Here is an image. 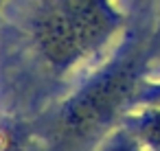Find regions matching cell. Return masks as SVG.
Returning <instances> with one entry per match:
<instances>
[{"instance_id":"5","label":"cell","mask_w":160,"mask_h":151,"mask_svg":"<svg viewBox=\"0 0 160 151\" xmlns=\"http://www.w3.org/2000/svg\"><path fill=\"white\" fill-rule=\"evenodd\" d=\"M99 151H142V144H140L138 138L125 127V129H118V131H114L112 136H108Z\"/></svg>"},{"instance_id":"4","label":"cell","mask_w":160,"mask_h":151,"mask_svg":"<svg viewBox=\"0 0 160 151\" xmlns=\"http://www.w3.org/2000/svg\"><path fill=\"white\" fill-rule=\"evenodd\" d=\"M127 129L149 149H160V105H149L127 118Z\"/></svg>"},{"instance_id":"2","label":"cell","mask_w":160,"mask_h":151,"mask_svg":"<svg viewBox=\"0 0 160 151\" xmlns=\"http://www.w3.org/2000/svg\"><path fill=\"white\" fill-rule=\"evenodd\" d=\"M31 29L38 51L57 70H70L79 61L90 57V51L77 24L55 0H42L40 2Z\"/></svg>"},{"instance_id":"3","label":"cell","mask_w":160,"mask_h":151,"mask_svg":"<svg viewBox=\"0 0 160 151\" xmlns=\"http://www.w3.org/2000/svg\"><path fill=\"white\" fill-rule=\"evenodd\" d=\"M77 24L90 55H94L118 31L123 13L114 0H55Z\"/></svg>"},{"instance_id":"7","label":"cell","mask_w":160,"mask_h":151,"mask_svg":"<svg viewBox=\"0 0 160 151\" xmlns=\"http://www.w3.org/2000/svg\"><path fill=\"white\" fill-rule=\"evenodd\" d=\"M151 151H160V149H151Z\"/></svg>"},{"instance_id":"6","label":"cell","mask_w":160,"mask_h":151,"mask_svg":"<svg viewBox=\"0 0 160 151\" xmlns=\"http://www.w3.org/2000/svg\"><path fill=\"white\" fill-rule=\"evenodd\" d=\"M156 53L160 55V27H158V33L153 35V51H151L149 55H156Z\"/></svg>"},{"instance_id":"1","label":"cell","mask_w":160,"mask_h":151,"mask_svg":"<svg viewBox=\"0 0 160 151\" xmlns=\"http://www.w3.org/2000/svg\"><path fill=\"white\" fill-rule=\"evenodd\" d=\"M140 55L142 51L127 40L118 55L72 96L62 118V131L66 138L88 136L116 114L134 92Z\"/></svg>"}]
</instances>
